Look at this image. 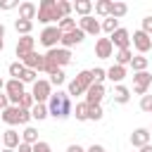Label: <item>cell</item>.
<instances>
[{"label": "cell", "instance_id": "49", "mask_svg": "<svg viewBox=\"0 0 152 152\" xmlns=\"http://www.w3.org/2000/svg\"><path fill=\"white\" fill-rule=\"evenodd\" d=\"M140 152H152V142H147V145H142V147H140Z\"/></svg>", "mask_w": 152, "mask_h": 152}, {"label": "cell", "instance_id": "2", "mask_svg": "<svg viewBox=\"0 0 152 152\" xmlns=\"http://www.w3.org/2000/svg\"><path fill=\"white\" fill-rule=\"evenodd\" d=\"M36 19H38L43 26H55V24H59L62 14H59V10H57V0H40V2H38V14H36Z\"/></svg>", "mask_w": 152, "mask_h": 152}, {"label": "cell", "instance_id": "20", "mask_svg": "<svg viewBox=\"0 0 152 152\" xmlns=\"http://www.w3.org/2000/svg\"><path fill=\"white\" fill-rule=\"evenodd\" d=\"M19 142H21V133H17L14 128H7V131L2 133V147H7V150H17Z\"/></svg>", "mask_w": 152, "mask_h": 152}, {"label": "cell", "instance_id": "25", "mask_svg": "<svg viewBox=\"0 0 152 152\" xmlns=\"http://www.w3.org/2000/svg\"><path fill=\"white\" fill-rule=\"evenodd\" d=\"M114 59H116L114 64H119V66H128L131 59H133V50H131V48H126V50H116Z\"/></svg>", "mask_w": 152, "mask_h": 152}, {"label": "cell", "instance_id": "46", "mask_svg": "<svg viewBox=\"0 0 152 152\" xmlns=\"http://www.w3.org/2000/svg\"><path fill=\"white\" fill-rule=\"evenodd\" d=\"M66 152H86V147H81V145H76V142H71V145L66 147Z\"/></svg>", "mask_w": 152, "mask_h": 152}, {"label": "cell", "instance_id": "32", "mask_svg": "<svg viewBox=\"0 0 152 152\" xmlns=\"http://www.w3.org/2000/svg\"><path fill=\"white\" fill-rule=\"evenodd\" d=\"M76 21H78V19H74V17H64V19H59L57 28H59L62 33H69V31H74V28H76Z\"/></svg>", "mask_w": 152, "mask_h": 152}, {"label": "cell", "instance_id": "5", "mask_svg": "<svg viewBox=\"0 0 152 152\" xmlns=\"http://www.w3.org/2000/svg\"><path fill=\"white\" fill-rule=\"evenodd\" d=\"M59 40H62V31L57 28V24H55V26H43V31H40V36H38V43H40L43 48H48V50L59 48Z\"/></svg>", "mask_w": 152, "mask_h": 152}, {"label": "cell", "instance_id": "24", "mask_svg": "<svg viewBox=\"0 0 152 152\" xmlns=\"http://www.w3.org/2000/svg\"><path fill=\"white\" fill-rule=\"evenodd\" d=\"M128 66L133 69V74H138V71H147L150 59H147L145 55H133V59H131V64H128Z\"/></svg>", "mask_w": 152, "mask_h": 152}, {"label": "cell", "instance_id": "43", "mask_svg": "<svg viewBox=\"0 0 152 152\" xmlns=\"http://www.w3.org/2000/svg\"><path fill=\"white\" fill-rule=\"evenodd\" d=\"M31 152H52V147H50V142H45V140H38L36 145H31Z\"/></svg>", "mask_w": 152, "mask_h": 152}, {"label": "cell", "instance_id": "48", "mask_svg": "<svg viewBox=\"0 0 152 152\" xmlns=\"http://www.w3.org/2000/svg\"><path fill=\"white\" fill-rule=\"evenodd\" d=\"M14 152H31V145H26V142H19V147H17Z\"/></svg>", "mask_w": 152, "mask_h": 152}, {"label": "cell", "instance_id": "19", "mask_svg": "<svg viewBox=\"0 0 152 152\" xmlns=\"http://www.w3.org/2000/svg\"><path fill=\"white\" fill-rule=\"evenodd\" d=\"M150 138H152V135H150V128H135V131L131 133V145L140 150L142 145L150 142Z\"/></svg>", "mask_w": 152, "mask_h": 152}, {"label": "cell", "instance_id": "9", "mask_svg": "<svg viewBox=\"0 0 152 152\" xmlns=\"http://www.w3.org/2000/svg\"><path fill=\"white\" fill-rule=\"evenodd\" d=\"M45 59L55 62L59 69H64L66 64H71V50H64V48H52L45 52Z\"/></svg>", "mask_w": 152, "mask_h": 152}, {"label": "cell", "instance_id": "10", "mask_svg": "<svg viewBox=\"0 0 152 152\" xmlns=\"http://www.w3.org/2000/svg\"><path fill=\"white\" fill-rule=\"evenodd\" d=\"M152 86V74L150 71H138L133 74V93L135 95H147V88Z\"/></svg>", "mask_w": 152, "mask_h": 152}, {"label": "cell", "instance_id": "22", "mask_svg": "<svg viewBox=\"0 0 152 152\" xmlns=\"http://www.w3.org/2000/svg\"><path fill=\"white\" fill-rule=\"evenodd\" d=\"M112 100H114L116 104H128V100H131V90H128L124 83H119V86H114V90H112Z\"/></svg>", "mask_w": 152, "mask_h": 152}, {"label": "cell", "instance_id": "40", "mask_svg": "<svg viewBox=\"0 0 152 152\" xmlns=\"http://www.w3.org/2000/svg\"><path fill=\"white\" fill-rule=\"evenodd\" d=\"M19 81H21L24 86H26V83H31V86H33V83L38 81V74H36V71H31V69H26V71L21 74V78H19Z\"/></svg>", "mask_w": 152, "mask_h": 152}, {"label": "cell", "instance_id": "47", "mask_svg": "<svg viewBox=\"0 0 152 152\" xmlns=\"http://www.w3.org/2000/svg\"><path fill=\"white\" fill-rule=\"evenodd\" d=\"M86 152H107V150H104L102 145H95V142H93V145H90V147H88Z\"/></svg>", "mask_w": 152, "mask_h": 152}, {"label": "cell", "instance_id": "39", "mask_svg": "<svg viewBox=\"0 0 152 152\" xmlns=\"http://www.w3.org/2000/svg\"><path fill=\"white\" fill-rule=\"evenodd\" d=\"M33 104H36V100L31 97V93H24V95H21V100H19V107H21V109H26V112H31V107H33Z\"/></svg>", "mask_w": 152, "mask_h": 152}, {"label": "cell", "instance_id": "28", "mask_svg": "<svg viewBox=\"0 0 152 152\" xmlns=\"http://www.w3.org/2000/svg\"><path fill=\"white\" fill-rule=\"evenodd\" d=\"M93 10H95V14H100V17H109V10H112V0H97V2H93Z\"/></svg>", "mask_w": 152, "mask_h": 152}, {"label": "cell", "instance_id": "50", "mask_svg": "<svg viewBox=\"0 0 152 152\" xmlns=\"http://www.w3.org/2000/svg\"><path fill=\"white\" fill-rule=\"evenodd\" d=\"M0 38H5V24L0 21Z\"/></svg>", "mask_w": 152, "mask_h": 152}, {"label": "cell", "instance_id": "53", "mask_svg": "<svg viewBox=\"0 0 152 152\" xmlns=\"http://www.w3.org/2000/svg\"><path fill=\"white\" fill-rule=\"evenodd\" d=\"M0 152H14V150H7V147H2V150H0Z\"/></svg>", "mask_w": 152, "mask_h": 152}, {"label": "cell", "instance_id": "21", "mask_svg": "<svg viewBox=\"0 0 152 152\" xmlns=\"http://www.w3.org/2000/svg\"><path fill=\"white\" fill-rule=\"evenodd\" d=\"M19 19H26V21H33L36 19V14H38V5H33V2H19Z\"/></svg>", "mask_w": 152, "mask_h": 152}, {"label": "cell", "instance_id": "16", "mask_svg": "<svg viewBox=\"0 0 152 152\" xmlns=\"http://www.w3.org/2000/svg\"><path fill=\"white\" fill-rule=\"evenodd\" d=\"M21 64L26 66V69H31V71H45V55H40V52H31V55H26L24 59H21Z\"/></svg>", "mask_w": 152, "mask_h": 152}, {"label": "cell", "instance_id": "14", "mask_svg": "<svg viewBox=\"0 0 152 152\" xmlns=\"http://www.w3.org/2000/svg\"><path fill=\"white\" fill-rule=\"evenodd\" d=\"M86 40V33L76 26L74 31H69V33H62V40H59V48H64V50H69V48H74V45H81Z\"/></svg>", "mask_w": 152, "mask_h": 152}, {"label": "cell", "instance_id": "35", "mask_svg": "<svg viewBox=\"0 0 152 152\" xmlns=\"http://www.w3.org/2000/svg\"><path fill=\"white\" fill-rule=\"evenodd\" d=\"M90 78H93V83H102V86H104V81H107V71H104L102 66H95V69H90Z\"/></svg>", "mask_w": 152, "mask_h": 152}, {"label": "cell", "instance_id": "54", "mask_svg": "<svg viewBox=\"0 0 152 152\" xmlns=\"http://www.w3.org/2000/svg\"><path fill=\"white\" fill-rule=\"evenodd\" d=\"M150 135H152V128H150Z\"/></svg>", "mask_w": 152, "mask_h": 152}, {"label": "cell", "instance_id": "6", "mask_svg": "<svg viewBox=\"0 0 152 152\" xmlns=\"http://www.w3.org/2000/svg\"><path fill=\"white\" fill-rule=\"evenodd\" d=\"M50 95H52V86H50V81H48V78H38V81L31 86V97H33L36 102L48 104Z\"/></svg>", "mask_w": 152, "mask_h": 152}, {"label": "cell", "instance_id": "36", "mask_svg": "<svg viewBox=\"0 0 152 152\" xmlns=\"http://www.w3.org/2000/svg\"><path fill=\"white\" fill-rule=\"evenodd\" d=\"M57 10H59V14H62V19H64V17H71L74 5H71L69 0H57Z\"/></svg>", "mask_w": 152, "mask_h": 152}, {"label": "cell", "instance_id": "31", "mask_svg": "<svg viewBox=\"0 0 152 152\" xmlns=\"http://www.w3.org/2000/svg\"><path fill=\"white\" fill-rule=\"evenodd\" d=\"M88 109H90V107H88L86 102H76V107L71 109V114L76 116V121H88Z\"/></svg>", "mask_w": 152, "mask_h": 152}, {"label": "cell", "instance_id": "38", "mask_svg": "<svg viewBox=\"0 0 152 152\" xmlns=\"http://www.w3.org/2000/svg\"><path fill=\"white\" fill-rule=\"evenodd\" d=\"M64 81H66V74H64V69H57V71L50 76V86H57V88H59Z\"/></svg>", "mask_w": 152, "mask_h": 152}, {"label": "cell", "instance_id": "44", "mask_svg": "<svg viewBox=\"0 0 152 152\" xmlns=\"http://www.w3.org/2000/svg\"><path fill=\"white\" fill-rule=\"evenodd\" d=\"M14 7H19V0H2L0 2V10H5V12L14 10Z\"/></svg>", "mask_w": 152, "mask_h": 152}, {"label": "cell", "instance_id": "26", "mask_svg": "<svg viewBox=\"0 0 152 152\" xmlns=\"http://www.w3.org/2000/svg\"><path fill=\"white\" fill-rule=\"evenodd\" d=\"M14 31L19 36H31L33 31V21H26V19H14Z\"/></svg>", "mask_w": 152, "mask_h": 152}, {"label": "cell", "instance_id": "23", "mask_svg": "<svg viewBox=\"0 0 152 152\" xmlns=\"http://www.w3.org/2000/svg\"><path fill=\"white\" fill-rule=\"evenodd\" d=\"M71 5H74V12L78 17H90V12H93V0H76Z\"/></svg>", "mask_w": 152, "mask_h": 152}, {"label": "cell", "instance_id": "34", "mask_svg": "<svg viewBox=\"0 0 152 152\" xmlns=\"http://www.w3.org/2000/svg\"><path fill=\"white\" fill-rule=\"evenodd\" d=\"M7 71H10V78H21V74L26 71V66L17 59V62H12V64L7 66Z\"/></svg>", "mask_w": 152, "mask_h": 152}, {"label": "cell", "instance_id": "27", "mask_svg": "<svg viewBox=\"0 0 152 152\" xmlns=\"http://www.w3.org/2000/svg\"><path fill=\"white\" fill-rule=\"evenodd\" d=\"M21 142L36 145V142H38V131H36L33 126H24V131H21Z\"/></svg>", "mask_w": 152, "mask_h": 152}, {"label": "cell", "instance_id": "4", "mask_svg": "<svg viewBox=\"0 0 152 152\" xmlns=\"http://www.w3.org/2000/svg\"><path fill=\"white\" fill-rule=\"evenodd\" d=\"M93 86V78H90V69H83V71H78L71 81H69V86H66V95L71 97H76V95H86V90Z\"/></svg>", "mask_w": 152, "mask_h": 152}, {"label": "cell", "instance_id": "29", "mask_svg": "<svg viewBox=\"0 0 152 152\" xmlns=\"http://www.w3.org/2000/svg\"><path fill=\"white\" fill-rule=\"evenodd\" d=\"M50 114H48V104H40V102H36L33 107H31V119H36V121H43V119H48Z\"/></svg>", "mask_w": 152, "mask_h": 152}, {"label": "cell", "instance_id": "37", "mask_svg": "<svg viewBox=\"0 0 152 152\" xmlns=\"http://www.w3.org/2000/svg\"><path fill=\"white\" fill-rule=\"evenodd\" d=\"M102 116H104L102 104H95V107H90V109H88V121H100Z\"/></svg>", "mask_w": 152, "mask_h": 152}, {"label": "cell", "instance_id": "45", "mask_svg": "<svg viewBox=\"0 0 152 152\" xmlns=\"http://www.w3.org/2000/svg\"><path fill=\"white\" fill-rule=\"evenodd\" d=\"M7 107H10V97H7L5 93H0V112H2V109H7Z\"/></svg>", "mask_w": 152, "mask_h": 152}, {"label": "cell", "instance_id": "8", "mask_svg": "<svg viewBox=\"0 0 152 152\" xmlns=\"http://www.w3.org/2000/svg\"><path fill=\"white\" fill-rule=\"evenodd\" d=\"M109 38V43H112V48H116V50H126V48H131V31L128 28H124V26H119L112 36H107Z\"/></svg>", "mask_w": 152, "mask_h": 152}, {"label": "cell", "instance_id": "3", "mask_svg": "<svg viewBox=\"0 0 152 152\" xmlns=\"http://www.w3.org/2000/svg\"><path fill=\"white\" fill-rule=\"evenodd\" d=\"M0 119L12 128V126H26L28 121H31V112H26V109H21V107H17V104H10L7 109H2L0 112Z\"/></svg>", "mask_w": 152, "mask_h": 152}, {"label": "cell", "instance_id": "11", "mask_svg": "<svg viewBox=\"0 0 152 152\" xmlns=\"http://www.w3.org/2000/svg\"><path fill=\"white\" fill-rule=\"evenodd\" d=\"M104 95H107V88L102 86V83H93L88 90H86V104L88 107H95V104H102V100H104Z\"/></svg>", "mask_w": 152, "mask_h": 152}, {"label": "cell", "instance_id": "1", "mask_svg": "<svg viewBox=\"0 0 152 152\" xmlns=\"http://www.w3.org/2000/svg\"><path fill=\"white\" fill-rule=\"evenodd\" d=\"M71 109H74V104H71V97L66 95V90H57V93L52 90V95L48 100V114L52 119L64 121L71 116Z\"/></svg>", "mask_w": 152, "mask_h": 152}, {"label": "cell", "instance_id": "51", "mask_svg": "<svg viewBox=\"0 0 152 152\" xmlns=\"http://www.w3.org/2000/svg\"><path fill=\"white\" fill-rule=\"evenodd\" d=\"M2 90H5V78L0 76V93H2Z\"/></svg>", "mask_w": 152, "mask_h": 152}, {"label": "cell", "instance_id": "33", "mask_svg": "<svg viewBox=\"0 0 152 152\" xmlns=\"http://www.w3.org/2000/svg\"><path fill=\"white\" fill-rule=\"evenodd\" d=\"M100 24H102V31H104L107 36H112V33L119 28V19H114V17H107V19H102Z\"/></svg>", "mask_w": 152, "mask_h": 152}, {"label": "cell", "instance_id": "17", "mask_svg": "<svg viewBox=\"0 0 152 152\" xmlns=\"http://www.w3.org/2000/svg\"><path fill=\"white\" fill-rule=\"evenodd\" d=\"M95 57H97V59H109V57H114V48H112L109 38H97V40H95Z\"/></svg>", "mask_w": 152, "mask_h": 152}, {"label": "cell", "instance_id": "12", "mask_svg": "<svg viewBox=\"0 0 152 152\" xmlns=\"http://www.w3.org/2000/svg\"><path fill=\"white\" fill-rule=\"evenodd\" d=\"M131 43H133V48H135L138 55H145V52H150V48H152V36H147V33H142V31L138 28V31H133Z\"/></svg>", "mask_w": 152, "mask_h": 152}, {"label": "cell", "instance_id": "7", "mask_svg": "<svg viewBox=\"0 0 152 152\" xmlns=\"http://www.w3.org/2000/svg\"><path fill=\"white\" fill-rule=\"evenodd\" d=\"M24 93H26V86L19 78H7L5 81V95L10 97V104H17L19 107V100H21Z\"/></svg>", "mask_w": 152, "mask_h": 152}, {"label": "cell", "instance_id": "18", "mask_svg": "<svg viewBox=\"0 0 152 152\" xmlns=\"http://www.w3.org/2000/svg\"><path fill=\"white\" fill-rule=\"evenodd\" d=\"M104 71H107V81H112L114 86H119V83L128 76V69H126V66H119V64H112V66L104 69Z\"/></svg>", "mask_w": 152, "mask_h": 152}, {"label": "cell", "instance_id": "52", "mask_svg": "<svg viewBox=\"0 0 152 152\" xmlns=\"http://www.w3.org/2000/svg\"><path fill=\"white\" fill-rule=\"evenodd\" d=\"M5 50V38H0V52Z\"/></svg>", "mask_w": 152, "mask_h": 152}, {"label": "cell", "instance_id": "13", "mask_svg": "<svg viewBox=\"0 0 152 152\" xmlns=\"http://www.w3.org/2000/svg\"><path fill=\"white\" fill-rule=\"evenodd\" d=\"M76 26H78L86 36H97V33L102 31V24H100L93 14H90V17H81V19L76 21Z\"/></svg>", "mask_w": 152, "mask_h": 152}, {"label": "cell", "instance_id": "30", "mask_svg": "<svg viewBox=\"0 0 152 152\" xmlns=\"http://www.w3.org/2000/svg\"><path fill=\"white\" fill-rule=\"evenodd\" d=\"M126 14H128V5H126V2H112L109 17H114V19H121V17H126Z\"/></svg>", "mask_w": 152, "mask_h": 152}, {"label": "cell", "instance_id": "15", "mask_svg": "<svg viewBox=\"0 0 152 152\" xmlns=\"http://www.w3.org/2000/svg\"><path fill=\"white\" fill-rule=\"evenodd\" d=\"M33 48H36V38H33V36H19L17 48H14V55H17V57H19V62H21L26 55H31V52H33Z\"/></svg>", "mask_w": 152, "mask_h": 152}, {"label": "cell", "instance_id": "41", "mask_svg": "<svg viewBox=\"0 0 152 152\" xmlns=\"http://www.w3.org/2000/svg\"><path fill=\"white\" fill-rule=\"evenodd\" d=\"M140 31L147 33V36H152V14L142 17V21H140Z\"/></svg>", "mask_w": 152, "mask_h": 152}, {"label": "cell", "instance_id": "42", "mask_svg": "<svg viewBox=\"0 0 152 152\" xmlns=\"http://www.w3.org/2000/svg\"><path fill=\"white\" fill-rule=\"evenodd\" d=\"M140 109L147 112V114H152V95H142L140 97Z\"/></svg>", "mask_w": 152, "mask_h": 152}]
</instances>
